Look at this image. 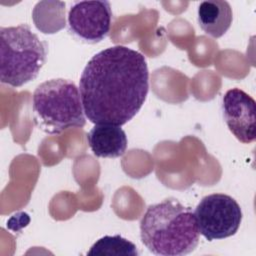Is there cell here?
Here are the masks:
<instances>
[{
	"label": "cell",
	"instance_id": "cell-1",
	"mask_svg": "<svg viewBox=\"0 0 256 256\" xmlns=\"http://www.w3.org/2000/svg\"><path fill=\"white\" fill-rule=\"evenodd\" d=\"M148 90L145 57L122 45L96 53L79 80L85 116L94 124H126L143 106Z\"/></svg>",
	"mask_w": 256,
	"mask_h": 256
},
{
	"label": "cell",
	"instance_id": "cell-2",
	"mask_svg": "<svg viewBox=\"0 0 256 256\" xmlns=\"http://www.w3.org/2000/svg\"><path fill=\"white\" fill-rule=\"evenodd\" d=\"M194 212L176 199H165L148 206L140 221V237L155 255L183 256L199 244Z\"/></svg>",
	"mask_w": 256,
	"mask_h": 256
},
{
	"label": "cell",
	"instance_id": "cell-3",
	"mask_svg": "<svg viewBox=\"0 0 256 256\" xmlns=\"http://www.w3.org/2000/svg\"><path fill=\"white\" fill-rule=\"evenodd\" d=\"M34 123L48 134H60L86 123L79 88L68 79L47 80L33 93Z\"/></svg>",
	"mask_w": 256,
	"mask_h": 256
},
{
	"label": "cell",
	"instance_id": "cell-4",
	"mask_svg": "<svg viewBox=\"0 0 256 256\" xmlns=\"http://www.w3.org/2000/svg\"><path fill=\"white\" fill-rule=\"evenodd\" d=\"M0 79L21 87L34 80L45 64L47 45L27 24L0 28Z\"/></svg>",
	"mask_w": 256,
	"mask_h": 256
},
{
	"label": "cell",
	"instance_id": "cell-5",
	"mask_svg": "<svg viewBox=\"0 0 256 256\" xmlns=\"http://www.w3.org/2000/svg\"><path fill=\"white\" fill-rule=\"evenodd\" d=\"M194 215L199 233L208 241L233 236L242 221L240 205L234 198L223 193L203 197Z\"/></svg>",
	"mask_w": 256,
	"mask_h": 256
},
{
	"label": "cell",
	"instance_id": "cell-6",
	"mask_svg": "<svg viewBox=\"0 0 256 256\" xmlns=\"http://www.w3.org/2000/svg\"><path fill=\"white\" fill-rule=\"evenodd\" d=\"M111 5L108 1L76 2L68 13L69 31L88 43L104 40L110 31Z\"/></svg>",
	"mask_w": 256,
	"mask_h": 256
},
{
	"label": "cell",
	"instance_id": "cell-7",
	"mask_svg": "<svg viewBox=\"0 0 256 256\" xmlns=\"http://www.w3.org/2000/svg\"><path fill=\"white\" fill-rule=\"evenodd\" d=\"M222 110L232 134L242 143H252L256 137L255 100L240 88H232L223 96Z\"/></svg>",
	"mask_w": 256,
	"mask_h": 256
},
{
	"label": "cell",
	"instance_id": "cell-8",
	"mask_svg": "<svg viewBox=\"0 0 256 256\" xmlns=\"http://www.w3.org/2000/svg\"><path fill=\"white\" fill-rule=\"evenodd\" d=\"M89 147L93 154L101 158H117L127 148V136L121 126L95 124L87 134Z\"/></svg>",
	"mask_w": 256,
	"mask_h": 256
},
{
	"label": "cell",
	"instance_id": "cell-9",
	"mask_svg": "<svg viewBox=\"0 0 256 256\" xmlns=\"http://www.w3.org/2000/svg\"><path fill=\"white\" fill-rule=\"evenodd\" d=\"M198 23L200 28L214 38H220L230 28L233 13L227 1H203L198 6Z\"/></svg>",
	"mask_w": 256,
	"mask_h": 256
},
{
	"label": "cell",
	"instance_id": "cell-10",
	"mask_svg": "<svg viewBox=\"0 0 256 256\" xmlns=\"http://www.w3.org/2000/svg\"><path fill=\"white\" fill-rule=\"evenodd\" d=\"M138 254L135 244L120 235H107L98 239L87 252V255L137 256Z\"/></svg>",
	"mask_w": 256,
	"mask_h": 256
}]
</instances>
